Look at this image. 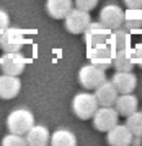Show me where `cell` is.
<instances>
[{
  "mask_svg": "<svg viewBox=\"0 0 142 146\" xmlns=\"http://www.w3.org/2000/svg\"><path fill=\"white\" fill-rule=\"evenodd\" d=\"M34 125V115L31 110L25 109H15L11 110L8 117H7V128L11 133H18V135H26L28 130Z\"/></svg>",
  "mask_w": 142,
  "mask_h": 146,
  "instance_id": "6da1fadb",
  "label": "cell"
},
{
  "mask_svg": "<svg viewBox=\"0 0 142 146\" xmlns=\"http://www.w3.org/2000/svg\"><path fill=\"white\" fill-rule=\"evenodd\" d=\"M100 107V102L96 99L95 94L90 93H79L75 94L74 101H72V110L80 120H88L93 119L95 112Z\"/></svg>",
  "mask_w": 142,
  "mask_h": 146,
  "instance_id": "7a4b0ae2",
  "label": "cell"
},
{
  "mask_svg": "<svg viewBox=\"0 0 142 146\" xmlns=\"http://www.w3.org/2000/svg\"><path fill=\"white\" fill-rule=\"evenodd\" d=\"M87 57H88L90 63H93V65L103 68V70H108V68L113 67L114 50L110 46V42H103V44L87 47Z\"/></svg>",
  "mask_w": 142,
  "mask_h": 146,
  "instance_id": "3957f363",
  "label": "cell"
},
{
  "mask_svg": "<svg viewBox=\"0 0 142 146\" xmlns=\"http://www.w3.org/2000/svg\"><path fill=\"white\" fill-rule=\"evenodd\" d=\"M26 42V36L20 28L8 26L0 34V49L3 52H20Z\"/></svg>",
  "mask_w": 142,
  "mask_h": 146,
  "instance_id": "277c9868",
  "label": "cell"
},
{
  "mask_svg": "<svg viewBox=\"0 0 142 146\" xmlns=\"http://www.w3.org/2000/svg\"><path fill=\"white\" fill-rule=\"evenodd\" d=\"M106 70L96 67L93 63L83 65L79 70V81L85 89H96L103 81H106Z\"/></svg>",
  "mask_w": 142,
  "mask_h": 146,
  "instance_id": "5b68a950",
  "label": "cell"
},
{
  "mask_svg": "<svg viewBox=\"0 0 142 146\" xmlns=\"http://www.w3.org/2000/svg\"><path fill=\"white\" fill-rule=\"evenodd\" d=\"M92 23L90 18V11L80 10V8H72L69 11V15L64 18V25L70 34H83V31L88 28V25Z\"/></svg>",
  "mask_w": 142,
  "mask_h": 146,
  "instance_id": "8992f818",
  "label": "cell"
},
{
  "mask_svg": "<svg viewBox=\"0 0 142 146\" xmlns=\"http://www.w3.org/2000/svg\"><path fill=\"white\" fill-rule=\"evenodd\" d=\"M119 120V112L113 106H101L93 115V127L98 131H108L114 125H118Z\"/></svg>",
  "mask_w": 142,
  "mask_h": 146,
  "instance_id": "52a82bcc",
  "label": "cell"
},
{
  "mask_svg": "<svg viewBox=\"0 0 142 146\" xmlns=\"http://www.w3.org/2000/svg\"><path fill=\"white\" fill-rule=\"evenodd\" d=\"M111 31H113V29L105 26L101 21H92L88 25V28L83 31V37H85L87 47L108 42L110 41V36H111Z\"/></svg>",
  "mask_w": 142,
  "mask_h": 146,
  "instance_id": "ba28073f",
  "label": "cell"
},
{
  "mask_svg": "<svg viewBox=\"0 0 142 146\" xmlns=\"http://www.w3.org/2000/svg\"><path fill=\"white\" fill-rule=\"evenodd\" d=\"M26 67V60L20 52H3L0 55V70L7 75L20 76Z\"/></svg>",
  "mask_w": 142,
  "mask_h": 146,
  "instance_id": "9c48e42d",
  "label": "cell"
},
{
  "mask_svg": "<svg viewBox=\"0 0 142 146\" xmlns=\"http://www.w3.org/2000/svg\"><path fill=\"white\" fill-rule=\"evenodd\" d=\"M124 20H126V13L121 7L118 5H105L100 11V21L108 26L110 29H116V28H121L124 25Z\"/></svg>",
  "mask_w": 142,
  "mask_h": 146,
  "instance_id": "30bf717a",
  "label": "cell"
},
{
  "mask_svg": "<svg viewBox=\"0 0 142 146\" xmlns=\"http://www.w3.org/2000/svg\"><path fill=\"white\" fill-rule=\"evenodd\" d=\"M21 89V81L15 75H0V99H15L20 94Z\"/></svg>",
  "mask_w": 142,
  "mask_h": 146,
  "instance_id": "8fae6325",
  "label": "cell"
},
{
  "mask_svg": "<svg viewBox=\"0 0 142 146\" xmlns=\"http://www.w3.org/2000/svg\"><path fill=\"white\" fill-rule=\"evenodd\" d=\"M132 138H134V133L129 130L127 125H114L108 131L106 135V140L111 146H129L132 145Z\"/></svg>",
  "mask_w": 142,
  "mask_h": 146,
  "instance_id": "7c38bea8",
  "label": "cell"
},
{
  "mask_svg": "<svg viewBox=\"0 0 142 146\" xmlns=\"http://www.w3.org/2000/svg\"><path fill=\"white\" fill-rule=\"evenodd\" d=\"M95 96L100 102V106H114L116 99L119 96V91L116 89L113 81H103V83L95 89Z\"/></svg>",
  "mask_w": 142,
  "mask_h": 146,
  "instance_id": "4fadbf2b",
  "label": "cell"
},
{
  "mask_svg": "<svg viewBox=\"0 0 142 146\" xmlns=\"http://www.w3.org/2000/svg\"><path fill=\"white\" fill-rule=\"evenodd\" d=\"M111 81L119 93H132L137 86V76L132 72H116Z\"/></svg>",
  "mask_w": 142,
  "mask_h": 146,
  "instance_id": "5bb4252c",
  "label": "cell"
},
{
  "mask_svg": "<svg viewBox=\"0 0 142 146\" xmlns=\"http://www.w3.org/2000/svg\"><path fill=\"white\" fill-rule=\"evenodd\" d=\"M72 8V0H46V11L54 20H64Z\"/></svg>",
  "mask_w": 142,
  "mask_h": 146,
  "instance_id": "9a60e30c",
  "label": "cell"
},
{
  "mask_svg": "<svg viewBox=\"0 0 142 146\" xmlns=\"http://www.w3.org/2000/svg\"><path fill=\"white\" fill-rule=\"evenodd\" d=\"M137 107H139V102H137V98L131 93H119L118 99H116L114 109L119 112V115L122 117H127L131 115L132 112H136Z\"/></svg>",
  "mask_w": 142,
  "mask_h": 146,
  "instance_id": "2e32d148",
  "label": "cell"
},
{
  "mask_svg": "<svg viewBox=\"0 0 142 146\" xmlns=\"http://www.w3.org/2000/svg\"><path fill=\"white\" fill-rule=\"evenodd\" d=\"M110 46L113 47V50L118 52V50H124V49H131V34L126 28H116L111 31L110 36Z\"/></svg>",
  "mask_w": 142,
  "mask_h": 146,
  "instance_id": "e0dca14e",
  "label": "cell"
},
{
  "mask_svg": "<svg viewBox=\"0 0 142 146\" xmlns=\"http://www.w3.org/2000/svg\"><path fill=\"white\" fill-rule=\"evenodd\" d=\"M30 146H46L49 143V130L44 125H33L26 133Z\"/></svg>",
  "mask_w": 142,
  "mask_h": 146,
  "instance_id": "ac0fdd59",
  "label": "cell"
},
{
  "mask_svg": "<svg viewBox=\"0 0 142 146\" xmlns=\"http://www.w3.org/2000/svg\"><path fill=\"white\" fill-rule=\"evenodd\" d=\"M136 62L131 55V49H124V50H118L114 52L113 57V67L116 68V72H132Z\"/></svg>",
  "mask_w": 142,
  "mask_h": 146,
  "instance_id": "d6986e66",
  "label": "cell"
},
{
  "mask_svg": "<svg viewBox=\"0 0 142 146\" xmlns=\"http://www.w3.org/2000/svg\"><path fill=\"white\" fill-rule=\"evenodd\" d=\"M51 145L52 146H75L77 145V138H75V135L72 131L59 128L51 136Z\"/></svg>",
  "mask_w": 142,
  "mask_h": 146,
  "instance_id": "ffe728a7",
  "label": "cell"
},
{
  "mask_svg": "<svg viewBox=\"0 0 142 146\" xmlns=\"http://www.w3.org/2000/svg\"><path fill=\"white\" fill-rule=\"evenodd\" d=\"M126 119V125L134 133V136H142V112L136 110L131 115H127Z\"/></svg>",
  "mask_w": 142,
  "mask_h": 146,
  "instance_id": "44dd1931",
  "label": "cell"
},
{
  "mask_svg": "<svg viewBox=\"0 0 142 146\" xmlns=\"http://www.w3.org/2000/svg\"><path fill=\"white\" fill-rule=\"evenodd\" d=\"M2 145L3 146H26L28 140L26 135H18V133H8V135L2 140Z\"/></svg>",
  "mask_w": 142,
  "mask_h": 146,
  "instance_id": "7402d4cb",
  "label": "cell"
},
{
  "mask_svg": "<svg viewBox=\"0 0 142 146\" xmlns=\"http://www.w3.org/2000/svg\"><path fill=\"white\" fill-rule=\"evenodd\" d=\"M122 26L126 28L127 31H139L142 28V20L141 18H132V16H126L124 20V25Z\"/></svg>",
  "mask_w": 142,
  "mask_h": 146,
  "instance_id": "603a6c76",
  "label": "cell"
},
{
  "mask_svg": "<svg viewBox=\"0 0 142 146\" xmlns=\"http://www.w3.org/2000/svg\"><path fill=\"white\" fill-rule=\"evenodd\" d=\"M96 5H98V0H75V7L85 11H92Z\"/></svg>",
  "mask_w": 142,
  "mask_h": 146,
  "instance_id": "cb8c5ba5",
  "label": "cell"
},
{
  "mask_svg": "<svg viewBox=\"0 0 142 146\" xmlns=\"http://www.w3.org/2000/svg\"><path fill=\"white\" fill-rule=\"evenodd\" d=\"M131 55H132V58H134L136 65H139V67L142 68V42H139V44H136L134 47H131Z\"/></svg>",
  "mask_w": 142,
  "mask_h": 146,
  "instance_id": "d4e9b609",
  "label": "cell"
},
{
  "mask_svg": "<svg viewBox=\"0 0 142 146\" xmlns=\"http://www.w3.org/2000/svg\"><path fill=\"white\" fill-rule=\"evenodd\" d=\"M8 26H10V16H8L7 11L0 10V34L5 31Z\"/></svg>",
  "mask_w": 142,
  "mask_h": 146,
  "instance_id": "484cf974",
  "label": "cell"
},
{
  "mask_svg": "<svg viewBox=\"0 0 142 146\" xmlns=\"http://www.w3.org/2000/svg\"><path fill=\"white\" fill-rule=\"evenodd\" d=\"M124 3L129 10H141L142 8V0H124Z\"/></svg>",
  "mask_w": 142,
  "mask_h": 146,
  "instance_id": "4316f807",
  "label": "cell"
},
{
  "mask_svg": "<svg viewBox=\"0 0 142 146\" xmlns=\"http://www.w3.org/2000/svg\"><path fill=\"white\" fill-rule=\"evenodd\" d=\"M132 145L134 146L142 145V136H134V138H132Z\"/></svg>",
  "mask_w": 142,
  "mask_h": 146,
  "instance_id": "83f0119b",
  "label": "cell"
}]
</instances>
